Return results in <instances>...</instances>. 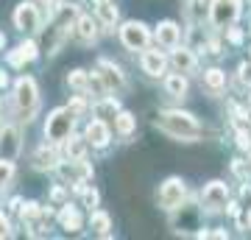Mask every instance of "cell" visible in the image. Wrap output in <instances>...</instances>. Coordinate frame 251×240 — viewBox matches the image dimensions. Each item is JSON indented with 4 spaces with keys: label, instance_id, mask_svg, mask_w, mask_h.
I'll return each instance as SVG.
<instances>
[{
    "label": "cell",
    "instance_id": "37",
    "mask_svg": "<svg viewBox=\"0 0 251 240\" xmlns=\"http://www.w3.org/2000/svg\"><path fill=\"white\" fill-rule=\"evenodd\" d=\"M53 198H56V201H64V190H62V187H56V190H53Z\"/></svg>",
    "mask_w": 251,
    "mask_h": 240
},
{
    "label": "cell",
    "instance_id": "25",
    "mask_svg": "<svg viewBox=\"0 0 251 240\" xmlns=\"http://www.w3.org/2000/svg\"><path fill=\"white\" fill-rule=\"evenodd\" d=\"M204 6H206V0H187V17L196 23V20L204 17Z\"/></svg>",
    "mask_w": 251,
    "mask_h": 240
},
{
    "label": "cell",
    "instance_id": "41",
    "mask_svg": "<svg viewBox=\"0 0 251 240\" xmlns=\"http://www.w3.org/2000/svg\"><path fill=\"white\" fill-rule=\"evenodd\" d=\"M67 6H75V0H67Z\"/></svg>",
    "mask_w": 251,
    "mask_h": 240
},
{
    "label": "cell",
    "instance_id": "19",
    "mask_svg": "<svg viewBox=\"0 0 251 240\" xmlns=\"http://www.w3.org/2000/svg\"><path fill=\"white\" fill-rule=\"evenodd\" d=\"M98 17H100V23L106 28H112L117 23V9L112 6V0H106V3H98Z\"/></svg>",
    "mask_w": 251,
    "mask_h": 240
},
{
    "label": "cell",
    "instance_id": "8",
    "mask_svg": "<svg viewBox=\"0 0 251 240\" xmlns=\"http://www.w3.org/2000/svg\"><path fill=\"white\" fill-rule=\"evenodd\" d=\"M226 198H229V190H226L224 182H209L204 187V207L206 210H224L226 207Z\"/></svg>",
    "mask_w": 251,
    "mask_h": 240
},
{
    "label": "cell",
    "instance_id": "4",
    "mask_svg": "<svg viewBox=\"0 0 251 240\" xmlns=\"http://www.w3.org/2000/svg\"><path fill=\"white\" fill-rule=\"evenodd\" d=\"M240 3L243 0H212V6H209L212 26H218V28L232 26L234 20L240 17Z\"/></svg>",
    "mask_w": 251,
    "mask_h": 240
},
{
    "label": "cell",
    "instance_id": "16",
    "mask_svg": "<svg viewBox=\"0 0 251 240\" xmlns=\"http://www.w3.org/2000/svg\"><path fill=\"white\" fill-rule=\"evenodd\" d=\"M173 67L179 73H190L196 67V56L190 53V51H176V53H173Z\"/></svg>",
    "mask_w": 251,
    "mask_h": 240
},
{
    "label": "cell",
    "instance_id": "14",
    "mask_svg": "<svg viewBox=\"0 0 251 240\" xmlns=\"http://www.w3.org/2000/svg\"><path fill=\"white\" fill-rule=\"evenodd\" d=\"M75 34H78L81 42H92V39L98 36V26H95V20H92V17H78V23H75Z\"/></svg>",
    "mask_w": 251,
    "mask_h": 240
},
{
    "label": "cell",
    "instance_id": "27",
    "mask_svg": "<svg viewBox=\"0 0 251 240\" xmlns=\"http://www.w3.org/2000/svg\"><path fill=\"white\" fill-rule=\"evenodd\" d=\"M36 165H39V168H53V165H56V154L42 148V151L36 154Z\"/></svg>",
    "mask_w": 251,
    "mask_h": 240
},
{
    "label": "cell",
    "instance_id": "42",
    "mask_svg": "<svg viewBox=\"0 0 251 240\" xmlns=\"http://www.w3.org/2000/svg\"><path fill=\"white\" fill-rule=\"evenodd\" d=\"M95 3H106V0H95Z\"/></svg>",
    "mask_w": 251,
    "mask_h": 240
},
{
    "label": "cell",
    "instance_id": "26",
    "mask_svg": "<svg viewBox=\"0 0 251 240\" xmlns=\"http://www.w3.org/2000/svg\"><path fill=\"white\" fill-rule=\"evenodd\" d=\"M67 84H70L73 89H84L87 87V73L84 70H73L70 76H67Z\"/></svg>",
    "mask_w": 251,
    "mask_h": 240
},
{
    "label": "cell",
    "instance_id": "40",
    "mask_svg": "<svg viewBox=\"0 0 251 240\" xmlns=\"http://www.w3.org/2000/svg\"><path fill=\"white\" fill-rule=\"evenodd\" d=\"M3 45H6V36H3V34H0V48H3Z\"/></svg>",
    "mask_w": 251,
    "mask_h": 240
},
{
    "label": "cell",
    "instance_id": "3",
    "mask_svg": "<svg viewBox=\"0 0 251 240\" xmlns=\"http://www.w3.org/2000/svg\"><path fill=\"white\" fill-rule=\"evenodd\" d=\"M73 132V115L70 109H53L45 120V137L48 142H62Z\"/></svg>",
    "mask_w": 251,
    "mask_h": 240
},
{
    "label": "cell",
    "instance_id": "18",
    "mask_svg": "<svg viewBox=\"0 0 251 240\" xmlns=\"http://www.w3.org/2000/svg\"><path fill=\"white\" fill-rule=\"evenodd\" d=\"M59 221H62V226L67 232H78L81 229V215L73 210V207H67V210H62V215H59Z\"/></svg>",
    "mask_w": 251,
    "mask_h": 240
},
{
    "label": "cell",
    "instance_id": "22",
    "mask_svg": "<svg viewBox=\"0 0 251 240\" xmlns=\"http://www.w3.org/2000/svg\"><path fill=\"white\" fill-rule=\"evenodd\" d=\"M115 126H117V132H120V134H131V132H134V126H137V120H134L131 112H117V115H115Z\"/></svg>",
    "mask_w": 251,
    "mask_h": 240
},
{
    "label": "cell",
    "instance_id": "28",
    "mask_svg": "<svg viewBox=\"0 0 251 240\" xmlns=\"http://www.w3.org/2000/svg\"><path fill=\"white\" fill-rule=\"evenodd\" d=\"M20 215H23V221H34L36 215H39V204H36V201H28V204L20 210Z\"/></svg>",
    "mask_w": 251,
    "mask_h": 240
},
{
    "label": "cell",
    "instance_id": "31",
    "mask_svg": "<svg viewBox=\"0 0 251 240\" xmlns=\"http://www.w3.org/2000/svg\"><path fill=\"white\" fill-rule=\"evenodd\" d=\"M237 79H240L243 87H246V84H251V67H249V64H240V76H237Z\"/></svg>",
    "mask_w": 251,
    "mask_h": 240
},
{
    "label": "cell",
    "instance_id": "9",
    "mask_svg": "<svg viewBox=\"0 0 251 240\" xmlns=\"http://www.w3.org/2000/svg\"><path fill=\"white\" fill-rule=\"evenodd\" d=\"M98 76H100V81H103V87L106 89H123L126 87L123 70H120L117 64L106 62V59H100L98 62Z\"/></svg>",
    "mask_w": 251,
    "mask_h": 240
},
{
    "label": "cell",
    "instance_id": "39",
    "mask_svg": "<svg viewBox=\"0 0 251 240\" xmlns=\"http://www.w3.org/2000/svg\"><path fill=\"white\" fill-rule=\"evenodd\" d=\"M39 3H42V6H50V3H53V0H39Z\"/></svg>",
    "mask_w": 251,
    "mask_h": 240
},
{
    "label": "cell",
    "instance_id": "7",
    "mask_svg": "<svg viewBox=\"0 0 251 240\" xmlns=\"http://www.w3.org/2000/svg\"><path fill=\"white\" fill-rule=\"evenodd\" d=\"M14 23H17L20 31H36L39 28V11H36L34 3L23 0L17 6V11H14Z\"/></svg>",
    "mask_w": 251,
    "mask_h": 240
},
{
    "label": "cell",
    "instance_id": "29",
    "mask_svg": "<svg viewBox=\"0 0 251 240\" xmlns=\"http://www.w3.org/2000/svg\"><path fill=\"white\" fill-rule=\"evenodd\" d=\"M17 51L23 53V59H25V62H34V59H36V45L34 42H23Z\"/></svg>",
    "mask_w": 251,
    "mask_h": 240
},
{
    "label": "cell",
    "instance_id": "5",
    "mask_svg": "<svg viewBox=\"0 0 251 240\" xmlns=\"http://www.w3.org/2000/svg\"><path fill=\"white\" fill-rule=\"evenodd\" d=\"M120 39H123V45L128 48V51H145L148 48V28L143 26V23H126L123 28H120Z\"/></svg>",
    "mask_w": 251,
    "mask_h": 240
},
{
    "label": "cell",
    "instance_id": "36",
    "mask_svg": "<svg viewBox=\"0 0 251 240\" xmlns=\"http://www.w3.org/2000/svg\"><path fill=\"white\" fill-rule=\"evenodd\" d=\"M9 221H6V218H3V215H0V238H9Z\"/></svg>",
    "mask_w": 251,
    "mask_h": 240
},
{
    "label": "cell",
    "instance_id": "32",
    "mask_svg": "<svg viewBox=\"0 0 251 240\" xmlns=\"http://www.w3.org/2000/svg\"><path fill=\"white\" fill-rule=\"evenodd\" d=\"M229 42H234V45L243 42V31L240 28H229Z\"/></svg>",
    "mask_w": 251,
    "mask_h": 240
},
{
    "label": "cell",
    "instance_id": "6",
    "mask_svg": "<svg viewBox=\"0 0 251 240\" xmlns=\"http://www.w3.org/2000/svg\"><path fill=\"white\" fill-rule=\"evenodd\" d=\"M159 207L162 210H176V207L181 204V201H184V182H181V179H168V182H165V185L159 187Z\"/></svg>",
    "mask_w": 251,
    "mask_h": 240
},
{
    "label": "cell",
    "instance_id": "12",
    "mask_svg": "<svg viewBox=\"0 0 251 240\" xmlns=\"http://www.w3.org/2000/svg\"><path fill=\"white\" fill-rule=\"evenodd\" d=\"M87 140H90L92 145L103 148V145L109 142V126H106V120H92V123L87 126Z\"/></svg>",
    "mask_w": 251,
    "mask_h": 240
},
{
    "label": "cell",
    "instance_id": "1",
    "mask_svg": "<svg viewBox=\"0 0 251 240\" xmlns=\"http://www.w3.org/2000/svg\"><path fill=\"white\" fill-rule=\"evenodd\" d=\"M156 126H159L165 134H171V137L184 140V142L201 137V126H198V120L193 115H187V112H162V115L156 117Z\"/></svg>",
    "mask_w": 251,
    "mask_h": 240
},
{
    "label": "cell",
    "instance_id": "15",
    "mask_svg": "<svg viewBox=\"0 0 251 240\" xmlns=\"http://www.w3.org/2000/svg\"><path fill=\"white\" fill-rule=\"evenodd\" d=\"M165 89H168V95L173 98H184V92H187V79L181 76V73H173L165 79Z\"/></svg>",
    "mask_w": 251,
    "mask_h": 240
},
{
    "label": "cell",
    "instance_id": "24",
    "mask_svg": "<svg viewBox=\"0 0 251 240\" xmlns=\"http://www.w3.org/2000/svg\"><path fill=\"white\" fill-rule=\"evenodd\" d=\"M14 176V160H3L0 157V187H6Z\"/></svg>",
    "mask_w": 251,
    "mask_h": 240
},
{
    "label": "cell",
    "instance_id": "10",
    "mask_svg": "<svg viewBox=\"0 0 251 240\" xmlns=\"http://www.w3.org/2000/svg\"><path fill=\"white\" fill-rule=\"evenodd\" d=\"M17 154H20V132L14 126H9L0 134V157L3 160H14Z\"/></svg>",
    "mask_w": 251,
    "mask_h": 240
},
{
    "label": "cell",
    "instance_id": "33",
    "mask_svg": "<svg viewBox=\"0 0 251 240\" xmlns=\"http://www.w3.org/2000/svg\"><path fill=\"white\" fill-rule=\"evenodd\" d=\"M23 62H25V59H23V53H20V51H14V53H9V64H11V67H20Z\"/></svg>",
    "mask_w": 251,
    "mask_h": 240
},
{
    "label": "cell",
    "instance_id": "38",
    "mask_svg": "<svg viewBox=\"0 0 251 240\" xmlns=\"http://www.w3.org/2000/svg\"><path fill=\"white\" fill-rule=\"evenodd\" d=\"M6 81H9L6 79V73H0V87H6Z\"/></svg>",
    "mask_w": 251,
    "mask_h": 240
},
{
    "label": "cell",
    "instance_id": "20",
    "mask_svg": "<svg viewBox=\"0 0 251 240\" xmlns=\"http://www.w3.org/2000/svg\"><path fill=\"white\" fill-rule=\"evenodd\" d=\"M64 154H67V160H78V157H84V140H78V137H64Z\"/></svg>",
    "mask_w": 251,
    "mask_h": 240
},
{
    "label": "cell",
    "instance_id": "17",
    "mask_svg": "<svg viewBox=\"0 0 251 240\" xmlns=\"http://www.w3.org/2000/svg\"><path fill=\"white\" fill-rule=\"evenodd\" d=\"M204 84H206V89H212V92H221V89L226 87L224 70H206V73H204Z\"/></svg>",
    "mask_w": 251,
    "mask_h": 240
},
{
    "label": "cell",
    "instance_id": "30",
    "mask_svg": "<svg viewBox=\"0 0 251 240\" xmlns=\"http://www.w3.org/2000/svg\"><path fill=\"white\" fill-rule=\"evenodd\" d=\"M237 145H240L243 151H251V134H246V132H237Z\"/></svg>",
    "mask_w": 251,
    "mask_h": 240
},
{
    "label": "cell",
    "instance_id": "11",
    "mask_svg": "<svg viewBox=\"0 0 251 240\" xmlns=\"http://www.w3.org/2000/svg\"><path fill=\"white\" fill-rule=\"evenodd\" d=\"M156 39H159V45H165V48H176V45H179V26L171 23V20L159 23V26H156Z\"/></svg>",
    "mask_w": 251,
    "mask_h": 240
},
{
    "label": "cell",
    "instance_id": "35",
    "mask_svg": "<svg viewBox=\"0 0 251 240\" xmlns=\"http://www.w3.org/2000/svg\"><path fill=\"white\" fill-rule=\"evenodd\" d=\"M67 109H70V115L75 117V115H78V112H81V109H84V101H81V98H75V101H73V104H70V107H67Z\"/></svg>",
    "mask_w": 251,
    "mask_h": 240
},
{
    "label": "cell",
    "instance_id": "21",
    "mask_svg": "<svg viewBox=\"0 0 251 240\" xmlns=\"http://www.w3.org/2000/svg\"><path fill=\"white\" fill-rule=\"evenodd\" d=\"M117 115V101L115 98H103L95 104V117L100 120H106V117H115Z\"/></svg>",
    "mask_w": 251,
    "mask_h": 240
},
{
    "label": "cell",
    "instance_id": "13",
    "mask_svg": "<svg viewBox=\"0 0 251 240\" xmlns=\"http://www.w3.org/2000/svg\"><path fill=\"white\" fill-rule=\"evenodd\" d=\"M143 70L148 76H162L165 73V56L159 51H145L143 53Z\"/></svg>",
    "mask_w": 251,
    "mask_h": 240
},
{
    "label": "cell",
    "instance_id": "2",
    "mask_svg": "<svg viewBox=\"0 0 251 240\" xmlns=\"http://www.w3.org/2000/svg\"><path fill=\"white\" fill-rule=\"evenodd\" d=\"M36 104H39V95H36V84L34 79H23L17 81V87H14V107H17L20 117L23 120H31V115L36 112Z\"/></svg>",
    "mask_w": 251,
    "mask_h": 240
},
{
    "label": "cell",
    "instance_id": "23",
    "mask_svg": "<svg viewBox=\"0 0 251 240\" xmlns=\"http://www.w3.org/2000/svg\"><path fill=\"white\" fill-rule=\"evenodd\" d=\"M90 223H92V229L98 232V235H109V229H112V221H109L106 213H92Z\"/></svg>",
    "mask_w": 251,
    "mask_h": 240
},
{
    "label": "cell",
    "instance_id": "34",
    "mask_svg": "<svg viewBox=\"0 0 251 240\" xmlns=\"http://www.w3.org/2000/svg\"><path fill=\"white\" fill-rule=\"evenodd\" d=\"M84 201H87V207H95L98 204V193H95V190H87V193H84Z\"/></svg>",
    "mask_w": 251,
    "mask_h": 240
}]
</instances>
